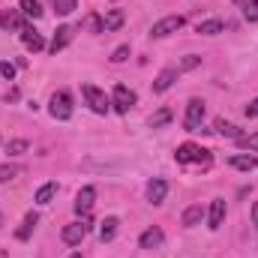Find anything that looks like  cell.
<instances>
[{
    "label": "cell",
    "mask_w": 258,
    "mask_h": 258,
    "mask_svg": "<svg viewBox=\"0 0 258 258\" xmlns=\"http://www.w3.org/2000/svg\"><path fill=\"white\" fill-rule=\"evenodd\" d=\"M174 159L177 162H198V165H210V150H201L198 144H180L174 150Z\"/></svg>",
    "instance_id": "1"
},
{
    "label": "cell",
    "mask_w": 258,
    "mask_h": 258,
    "mask_svg": "<svg viewBox=\"0 0 258 258\" xmlns=\"http://www.w3.org/2000/svg\"><path fill=\"white\" fill-rule=\"evenodd\" d=\"M18 174H24V168H18V165H0V183L15 180Z\"/></svg>",
    "instance_id": "24"
},
{
    "label": "cell",
    "mask_w": 258,
    "mask_h": 258,
    "mask_svg": "<svg viewBox=\"0 0 258 258\" xmlns=\"http://www.w3.org/2000/svg\"><path fill=\"white\" fill-rule=\"evenodd\" d=\"M252 225H255V228H258V201H255V204H252Z\"/></svg>",
    "instance_id": "36"
},
{
    "label": "cell",
    "mask_w": 258,
    "mask_h": 258,
    "mask_svg": "<svg viewBox=\"0 0 258 258\" xmlns=\"http://www.w3.org/2000/svg\"><path fill=\"white\" fill-rule=\"evenodd\" d=\"M93 201H96V189H93V186H84L81 192L75 195V213L87 216V213H90V207H93Z\"/></svg>",
    "instance_id": "10"
},
{
    "label": "cell",
    "mask_w": 258,
    "mask_h": 258,
    "mask_svg": "<svg viewBox=\"0 0 258 258\" xmlns=\"http://www.w3.org/2000/svg\"><path fill=\"white\" fill-rule=\"evenodd\" d=\"M201 216H204L201 204H192V207H186V213H183V225H186V228H195V225L201 222Z\"/></svg>",
    "instance_id": "21"
},
{
    "label": "cell",
    "mask_w": 258,
    "mask_h": 258,
    "mask_svg": "<svg viewBox=\"0 0 258 258\" xmlns=\"http://www.w3.org/2000/svg\"><path fill=\"white\" fill-rule=\"evenodd\" d=\"M222 219H225V201L222 198H213L210 201V213H207V228L216 231L222 225Z\"/></svg>",
    "instance_id": "8"
},
{
    "label": "cell",
    "mask_w": 258,
    "mask_h": 258,
    "mask_svg": "<svg viewBox=\"0 0 258 258\" xmlns=\"http://www.w3.org/2000/svg\"><path fill=\"white\" fill-rule=\"evenodd\" d=\"M69 258H81V255H78V252H72V255H69Z\"/></svg>",
    "instance_id": "37"
},
{
    "label": "cell",
    "mask_w": 258,
    "mask_h": 258,
    "mask_svg": "<svg viewBox=\"0 0 258 258\" xmlns=\"http://www.w3.org/2000/svg\"><path fill=\"white\" fill-rule=\"evenodd\" d=\"M51 6H54L57 15H72L75 12V0H51Z\"/></svg>",
    "instance_id": "27"
},
{
    "label": "cell",
    "mask_w": 258,
    "mask_h": 258,
    "mask_svg": "<svg viewBox=\"0 0 258 258\" xmlns=\"http://www.w3.org/2000/svg\"><path fill=\"white\" fill-rule=\"evenodd\" d=\"M246 114H249V117H258V99H252V102L246 105Z\"/></svg>",
    "instance_id": "35"
},
{
    "label": "cell",
    "mask_w": 258,
    "mask_h": 258,
    "mask_svg": "<svg viewBox=\"0 0 258 258\" xmlns=\"http://www.w3.org/2000/svg\"><path fill=\"white\" fill-rule=\"evenodd\" d=\"M201 120H204V102H201V99H189V105H186V120H183L186 132H198Z\"/></svg>",
    "instance_id": "5"
},
{
    "label": "cell",
    "mask_w": 258,
    "mask_h": 258,
    "mask_svg": "<svg viewBox=\"0 0 258 258\" xmlns=\"http://www.w3.org/2000/svg\"><path fill=\"white\" fill-rule=\"evenodd\" d=\"M216 132L225 135V138H234V141L240 138V129L234 126V123H225V120H216Z\"/></svg>",
    "instance_id": "25"
},
{
    "label": "cell",
    "mask_w": 258,
    "mask_h": 258,
    "mask_svg": "<svg viewBox=\"0 0 258 258\" xmlns=\"http://www.w3.org/2000/svg\"><path fill=\"white\" fill-rule=\"evenodd\" d=\"M69 39H72V27H57V33H54V39H51V54H57V51H63L66 45H69Z\"/></svg>",
    "instance_id": "18"
},
{
    "label": "cell",
    "mask_w": 258,
    "mask_h": 258,
    "mask_svg": "<svg viewBox=\"0 0 258 258\" xmlns=\"http://www.w3.org/2000/svg\"><path fill=\"white\" fill-rule=\"evenodd\" d=\"M171 117H174V114H171L168 108H159L156 114H150L147 123H150V129H159V126H165V123H171Z\"/></svg>",
    "instance_id": "23"
},
{
    "label": "cell",
    "mask_w": 258,
    "mask_h": 258,
    "mask_svg": "<svg viewBox=\"0 0 258 258\" xmlns=\"http://www.w3.org/2000/svg\"><path fill=\"white\" fill-rule=\"evenodd\" d=\"M21 42H24L30 51H42V48H45V39H42V33H36L33 27H24V30H21Z\"/></svg>",
    "instance_id": "14"
},
{
    "label": "cell",
    "mask_w": 258,
    "mask_h": 258,
    "mask_svg": "<svg viewBox=\"0 0 258 258\" xmlns=\"http://www.w3.org/2000/svg\"><path fill=\"white\" fill-rule=\"evenodd\" d=\"M36 222H39V216H36V213H27V216H24V222H21V228L15 231V237H18V240H27V237H30V231L36 228Z\"/></svg>",
    "instance_id": "19"
},
{
    "label": "cell",
    "mask_w": 258,
    "mask_h": 258,
    "mask_svg": "<svg viewBox=\"0 0 258 258\" xmlns=\"http://www.w3.org/2000/svg\"><path fill=\"white\" fill-rule=\"evenodd\" d=\"M111 105H114V111L126 114L129 108L135 105V93L129 90L126 84H117V87H114V99H111Z\"/></svg>",
    "instance_id": "6"
},
{
    "label": "cell",
    "mask_w": 258,
    "mask_h": 258,
    "mask_svg": "<svg viewBox=\"0 0 258 258\" xmlns=\"http://www.w3.org/2000/svg\"><path fill=\"white\" fill-rule=\"evenodd\" d=\"M54 195H57V183H45V186L36 192V204H48Z\"/></svg>",
    "instance_id": "26"
},
{
    "label": "cell",
    "mask_w": 258,
    "mask_h": 258,
    "mask_svg": "<svg viewBox=\"0 0 258 258\" xmlns=\"http://www.w3.org/2000/svg\"><path fill=\"white\" fill-rule=\"evenodd\" d=\"M198 33H201V36H216V33H222V21H219V18L201 21V24H198Z\"/></svg>",
    "instance_id": "22"
},
{
    "label": "cell",
    "mask_w": 258,
    "mask_h": 258,
    "mask_svg": "<svg viewBox=\"0 0 258 258\" xmlns=\"http://www.w3.org/2000/svg\"><path fill=\"white\" fill-rule=\"evenodd\" d=\"M123 21H126L123 9H111V12L102 18V33H114V30H120V27H123Z\"/></svg>",
    "instance_id": "12"
},
{
    "label": "cell",
    "mask_w": 258,
    "mask_h": 258,
    "mask_svg": "<svg viewBox=\"0 0 258 258\" xmlns=\"http://www.w3.org/2000/svg\"><path fill=\"white\" fill-rule=\"evenodd\" d=\"M0 27H3V30H24L27 24H24L21 12H15V9H6V12L0 15Z\"/></svg>",
    "instance_id": "13"
},
{
    "label": "cell",
    "mask_w": 258,
    "mask_h": 258,
    "mask_svg": "<svg viewBox=\"0 0 258 258\" xmlns=\"http://www.w3.org/2000/svg\"><path fill=\"white\" fill-rule=\"evenodd\" d=\"M87 27H90L93 33H102V18H99V15H90V18H87Z\"/></svg>",
    "instance_id": "34"
},
{
    "label": "cell",
    "mask_w": 258,
    "mask_h": 258,
    "mask_svg": "<svg viewBox=\"0 0 258 258\" xmlns=\"http://www.w3.org/2000/svg\"><path fill=\"white\" fill-rule=\"evenodd\" d=\"M165 195H168V183H165V180L156 177V180L147 183V201H150V204H162Z\"/></svg>",
    "instance_id": "11"
},
{
    "label": "cell",
    "mask_w": 258,
    "mask_h": 258,
    "mask_svg": "<svg viewBox=\"0 0 258 258\" xmlns=\"http://www.w3.org/2000/svg\"><path fill=\"white\" fill-rule=\"evenodd\" d=\"M198 63H201V57H195V54H189V57H183V63L177 66V72H186V69H195Z\"/></svg>",
    "instance_id": "31"
},
{
    "label": "cell",
    "mask_w": 258,
    "mask_h": 258,
    "mask_svg": "<svg viewBox=\"0 0 258 258\" xmlns=\"http://www.w3.org/2000/svg\"><path fill=\"white\" fill-rule=\"evenodd\" d=\"M84 234H87V222H69L63 228V243L66 246H75V243L84 240Z\"/></svg>",
    "instance_id": "7"
},
{
    "label": "cell",
    "mask_w": 258,
    "mask_h": 258,
    "mask_svg": "<svg viewBox=\"0 0 258 258\" xmlns=\"http://www.w3.org/2000/svg\"><path fill=\"white\" fill-rule=\"evenodd\" d=\"M81 93H84V99H87L90 111H96V114H108L111 102H108V96H105L96 84H84V87H81Z\"/></svg>",
    "instance_id": "2"
},
{
    "label": "cell",
    "mask_w": 258,
    "mask_h": 258,
    "mask_svg": "<svg viewBox=\"0 0 258 258\" xmlns=\"http://www.w3.org/2000/svg\"><path fill=\"white\" fill-rule=\"evenodd\" d=\"M162 240H165L162 228H156V225H153V228H147V231L138 237V246H141V249H159V246H162Z\"/></svg>",
    "instance_id": "9"
},
{
    "label": "cell",
    "mask_w": 258,
    "mask_h": 258,
    "mask_svg": "<svg viewBox=\"0 0 258 258\" xmlns=\"http://www.w3.org/2000/svg\"><path fill=\"white\" fill-rule=\"evenodd\" d=\"M183 24H186V18H183V15H165L162 21H156V24L150 27V36H153V39L171 36V33H177V30H180Z\"/></svg>",
    "instance_id": "3"
},
{
    "label": "cell",
    "mask_w": 258,
    "mask_h": 258,
    "mask_svg": "<svg viewBox=\"0 0 258 258\" xmlns=\"http://www.w3.org/2000/svg\"><path fill=\"white\" fill-rule=\"evenodd\" d=\"M6 153H9V156H21V153H27V141H24V138L9 141V144H6Z\"/></svg>",
    "instance_id": "28"
},
{
    "label": "cell",
    "mask_w": 258,
    "mask_h": 258,
    "mask_svg": "<svg viewBox=\"0 0 258 258\" xmlns=\"http://www.w3.org/2000/svg\"><path fill=\"white\" fill-rule=\"evenodd\" d=\"M0 258H6V252H0Z\"/></svg>",
    "instance_id": "38"
},
{
    "label": "cell",
    "mask_w": 258,
    "mask_h": 258,
    "mask_svg": "<svg viewBox=\"0 0 258 258\" xmlns=\"http://www.w3.org/2000/svg\"><path fill=\"white\" fill-rule=\"evenodd\" d=\"M18 6H21V15H27V18H42V3H39V0H21Z\"/></svg>",
    "instance_id": "20"
},
{
    "label": "cell",
    "mask_w": 258,
    "mask_h": 258,
    "mask_svg": "<svg viewBox=\"0 0 258 258\" xmlns=\"http://www.w3.org/2000/svg\"><path fill=\"white\" fill-rule=\"evenodd\" d=\"M237 144H240V147H246V150H258V132H252V135H240V138H237Z\"/></svg>",
    "instance_id": "29"
},
{
    "label": "cell",
    "mask_w": 258,
    "mask_h": 258,
    "mask_svg": "<svg viewBox=\"0 0 258 258\" xmlns=\"http://www.w3.org/2000/svg\"><path fill=\"white\" fill-rule=\"evenodd\" d=\"M0 75H3V78H9V81H12V78H15V66L9 63V60H3V63H0Z\"/></svg>",
    "instance_id": "33"
},
{
    "label": "cell",
    "mask_w": 258,
    "mask_h": 258,
    "mask_svg": "<svg viewBox=\"0 0 258 258\" xmlns=\"http://www.w3.org/2000/svg\"><path fill=\"white\" fill-rule=\"evenodd\" d=\"M48 111H51V117H54V120H69V117H72V99H69V93H66V90H57V93L51 96Z\"/></svg>",
    "instance_id": "4"
},
{
    "label": "cell",
    "mask_w": 258,
    "mask_h": 258,
    "mask_svg": "<svg viewBox=\"0 0 258 258\" xmlns=\"http://www.w3.org/2000/svg\"><path fill=\"white\" fill-rule=\"evenodd\" d=\"M0 222H3V216H0Z\"/></svg>",
    "instance_id": "39"
},
{
    "label": "cell",
    "mask_w": 258,
    "mask_h": 258,
    "mask_svg": "<svg viewBox=\"0 0 258 258\" xmlns=\"http://www.w3.org/2000/svg\"><path fill=\"white\" fill-rule=\"evenodd\" d=\"M243 15H246V21H258V0H246L243 3Z\"/></svg>",
    "instance_id": "30"
},
{
    "label": "cell",
    "mask_w": 258,
    "mask_h": 258,
    "mask_svg": "<svg viewBox=\"0 0 258 258\" xmlns=\"http://www.w3.org/2000/svg\"><path fill=\"white\" fill-rule=\"evenodd\" d=\"M117 216H105V222H102V228H99V240L102 243H111L114 240V234H117Z\"/></svg>",
    "instance_id": "17"
},
{
    "label": "cell",
    "mask_w": 258,
    "mask_h": 258,
    "mask_svg": "<svg viewBox=\"0 0 258 258\" xmlns=\"http://www.w3.org/2000/svg\"><path fill=\"white\" fill-rule=\"evenodd\" d=\"M174 78H177V69H162L156 75V81H153V93H165L174 84Z\"/></svg>",
    "instance_id": "15"
},
{
    "label": "cell",
    "mask_w": 258,
    "mask_h": 258,
    "mask_svg": "<svg viewBox=\"0 0 258 258\" xmlns=\"http://www.w3.org/2000/svg\"><path fill=\"white\" fill-rule=\"evenodd\" d=\"M111 60H114V63H123V60H129V45H120V48H114Z\"/></svg>",
    "instance_id": "32"
},
{
    "label": "cell",
    "mask_w": 258,
    "mask_h": 258,
    "mask_svg": "<svg viewBox=\"0 0 258 258\" xmlns=\"http://www.w3.org/2000/svg\"><path fill=\"white\" fill-rule=\"evenodd\" d=\"M228 165L237 168V171H252V168H258V156H243V153H237V156L228 159Z\"/></svg>",
    "instance_id": "16"
}]
</instances>
